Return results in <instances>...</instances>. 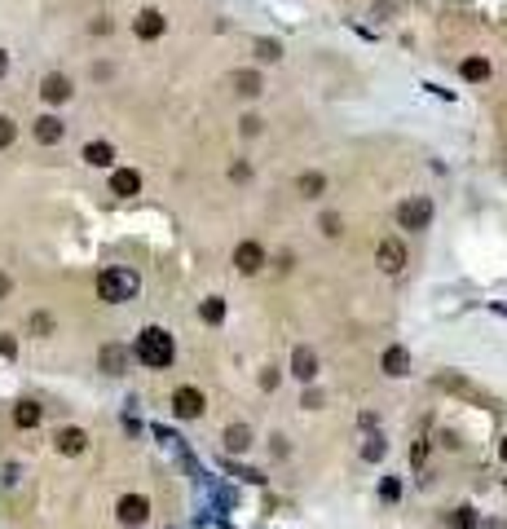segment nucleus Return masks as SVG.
Masks as SVG:
<instances>
[{"label":"nucleus","mask_w":507,"mask_h":529,"mask_svg":"<svg viewBox=\"0 0 507 529\" xmlns=\"http://www.w3.org/2000/svg\"><path fill=\"white\" fill-rule=\"evenodd\" d=\"M137 362H146L150 371H164V366H172V358H176V344H172V336L164 331V326H146V331L137 336Z\"/></svg>","instance_id":"f257e3e1"},{"label":"nucleus","mask_w":507,"mask_h":529,"mask_svg":"<svg viewBox=\"0 0 507 529\" xmlns=\"http://www.w3.org/2000/svg\"><path fill=\"white\" fill-rule=\"evenodd\" d=\"M137 273L133 269H101L97 273V296L106 300V305H124V300L137 296Z\"/></svg>","instance_id":"f03ea898"},{"label":"nucleus","mask_w":507,"mask_h":529,"mask_svg":"<svg viewBox=\"0 0 507 529\" xmlns=\"http://www.w3.org/2000/svg\"><path fill=\"white\" fill-rule=\"evenodd\" d=\"M397 225L401 230H428V225H433V203H428V198H406L397 208Z\"/></svg>","instance_id":"7ed1b4c3"},{"label":"nucleus","mask_w":507,"mask_h":529,"mask_svg":"<svg viewBox=\"0 0 507 529\" xmlns=\"http://www.w3.org/2000/svg\"><path fill=\"white\" fill-rule=\"evenodd\" d=\"M172 415H176V419H199V415H203V393L190 388V384L176 388V393H172Z\"/></svg>","instance_id":"20e7f679"},{"label":"nucleus","mask_w":507,"mask_h":529,"mask_svg":"<svg viewBox=\"0 0 507 529\" xmlns=\"http://www.w3.org/2000/svg\"><path fill=\"white\" fill-rule=\"evenodd\" d=\"M115 516H119L124 525H141V520L150 516V498H141V494H124V498L115 503Z\"/></svg>","instance_id":"39448f33"},{"label":"nucleus","mask_w":507,"mask_h":529,"mask_svg":"<svg viewBox=\"0 0 507 529\" xmlns=\"http://www.w3.org/2000/svg\"><path fill=\"white\" fill-rule=\"evenodd\" d=\"M291 375H296L300 384H313V380H318V353L300 344V348L291 353Z\"/></svg>","instance_id":"423d86ee"},{"label":"nucleus","mask_w":507,"mask_h":529,"mask_svg":"<svg viewBox=\"0 0 507 529\" xmlns=\"http://www.w3.org/2000/svg\"><path fill=\"white\" fill-rule=\"evenodd\" d=\"M234 265H239V273H261L265 269V247L261 243H239Z\"/></svg>","instance_id":"0eeeda50"},{"label":"nucleus","mask_w":507,"mask_h":529,"mask_svg":"<svg viewBox=\"0 0 507 529\" xmlns=\"http://www.w3.org/2000/svg\"><path fill=\"white\" fill-rule=\"evenodd\" d=\"M437 388H446V393H459V397H468V401H486V406H490V397L481 393L476 384H468L463 375H450V371H446V375H437Z\"/></svg>","instance_id":"6e6552de"},{"label":"nucleus","mask_w":507,"mask_h":529,"mask_svg":"<svg viewBox=\"0 0 507 529\" xmlns=\"http://www.w3.org/2000/svg\"><path fill=\"white\" fill-rule=\"evenodd\" d=\"M97 362H101L106 375H124V371H129V348H124V344H106L97 353Z\"/></svg>","instance_id":"1a4fd4ad"},{"label":"nucleus","mask_w":507,"mask_h":529,"mask_svg":"<svg viewBox=\"0 0 507 529\" xmlns=\"http://www.w3.org/2000/svg\"><path fill=\"white\" fill-rule=\"evenodd\" d=\"M133 27H137V36H141V40H159L168 22H164V14H159V9H141Z\"/></svg>","instance_id":"9d476101"},{"label":"nucleus","mask_w":507,"mask_h":529,"mask_svg":"<svg viewBox=\"0 0 507 529\" xmlns=\"http://www.w3.org/2000/svg\"><path fill=\"white\" fill-rule=\"evenodd\" d=\"M384 375H393V380H401V375H411V353H406L401 344H393V348H384Z\"/></svg>","instance_id":"9b49d317"},{"label":"nucleus","mask_w":507,"mask_h":529,"mask_svg":"<svg viewBox=\"0 0 507 529\" xmlns=\"http://www.w3.org/2000/svg\"><path fill=\"white\" fill-rule=\"evenodd\" d=\"M40 97H44V102H66V97H71V80H66V75H44V84H40Z\"/></svg>","instance_id":"f8f14e48"},{"label":"nucleus","mask_w":507,"mask_h":529,"mask_svg":"<svg viewBox=\"0 0 507 529\" xmlns=\"http://www.w3.org/2000/svg\"><path fill=\"white\" fill-rule=\"evenodd\" d=\"M58 450H62V455H84V450H89V433H84V428H62V433H58Z\"/></svg>","instance_id":"ddd939ff"},{"label":"nucleus","mask_w":507,"mask_h":529,"mask_svg":"<svg viewBox=\"0 0 507 529\" xmlns=\"http://www.w3.org/2000/svg\"><path fill=\"white\" fill-rule=\"evenodd\" d=\"M62 133H66V129H62V119H58V115H40V119H36V141H40V146L62 141Z\"/></svg>","instance_id":"4468645a"},{"label":"nucleus","mask_w":507,"mask_h":529,"mask_svg":"<svg viewBox=\"0 0 507 529\" xmlns=\"http://www.w3.org/2000/svg\"><path fill=\"white\" fill-rule=\"evenodd\" d=\"M84 163L89 168H111L115 163V146L111 141H89L84 146Z\"/></svg>","instance_id":"2eb2a0df"},{"label":"nucleus","mask_w":507,"mask_h":529,"mask_svg":"<svg viewBox=\"0 0 507 529\" xmlns=\"http://www.w3.org/2000/svg\"><path fill=\"white\" fill-rule=\"evenodd\" d=\"M379 265H384L388 273H397V269L406 265V247H401L397 238H384V243H379Z\"/></svg>","instance_id":"dca6fc26"},{"label":"nucleus","mask_w":507,"mask_h":529,"mask_svg":"<svg viewBox=\"0 0 507 529\" xmlns=\"http://www.w3.org/2000/svg\"><path fill=\"white\" fill-rule=\"evenodd\" d=\"M141 190V176L133 172V168H119L115 176H111V194H119V198H129V194H137Z\"/></svg>","instance_id":"f3484780"},{"label":"nucleus","mask_w":507,"mask_h":529,"mask_svg":"<svg viewBox=\"0 0 507 529\" xmlns=\"http://www.w3.org/2000/svg\"><path fill=\"white\" fill-rule=\"evenodd\" d=\"M247 445H251V428H247V423H230V428H225V450L243 455Z\"/></svg>","instance_id":"a211bd4d"},{"label":"nucleus","mask_w":507,"mask_h":529,"mask_svg":"<svg viewBox=\"0 0 507 529\" xmlns=\"http://www.w3.org/2000/svg\"><path fill=\"white\" fill-rule=\"evenodd\" d=\"M230 84H234V89H239L243 97H256V93L265 89V84H261V75H256V71H234V80H230Z\"/></svg>","instance_id":"6ab92c4d"},{"label":"nucleus","mask_w":507,"mask_h":529,"mask_svg":"<svg viewBox=\"0 0 507 529\" xmlns=\"http://www.w3.org/2000/svg\"><path fill=\"white\" fill-rule=\"evenodd\" d=\"M296 190H300L304 198H318V194L326 190V176H322V172H300V181H296Z\"/></svg>","instance_id":"aec40b11"},{"label":"nucleus","mask_w":507,"mask_h":529,"mask_svg":"<svg viewBox=\"0 0 507 529\" xmlns=\"http://www.w3.org/2000/svg\"><path fill=\"white\" fill-rule=\"evenodd\" d=\"M199 313H203V322H208V326H221V322H225V300H221V296H208Z\"/></svg>","instance_id":"412c9836"},{"label":"nucleus","mask_w":507,"mask_h":529,"mask_svg":"<svg viewBox=\"0 0 507 529\" xmlns=\"http://www.w3.org/2000/svg\"><path fill=\"white\" fill-rule=\"evenodd\" d=\"M14 423L18 428H36L40 423V406H36V401H18V406H14Z\"/></svg>","instance_id":"4be33fe9"},{"label":"nucleus","mask_w":507,"mask_h":529,"mask_svg":"<svg viewBox=\"0 0 507 529\" xmlns=\"http://www.w3.org/2000/svg\"><path fill=\"white\" fill-rule=\"evenodd\" d=\"M459 71H463V80H486V75H490V62H486V58H468Z\"/></svg>","instance_id":"5701e85b"},{"label":"nucleus","mask_w":507,"mask_h":529,"mask_svg":"<svg viewBox=\"0 0 507 529\" xmlns=\"http://www.w3.org/2000/svg\"><path fill=\"white\" fill-rule=\"evenodd\" d=\"M450 529H481V520H476L472 508H459V512L450 516Z\"/></svg>","instance_id":"b1692460"},{"label":"nucleus","mask_w":507,"mask_h":529,"mask_svg":"<svg viewBox=\"0 0 507 529\" xmlns=\"http://www.w3.org/2000/svg\"><path fill=\"white\" fill-rule=\"evenodd\" d=\"M384 455H388V445H384V437H371V441L362 445V459H371V463H375V459H384Z\"/></svg>","instance_id":"393cba45"},{"label":"nucleus","mask_w":507,"mask_h":529,"mask_svg":"<svg viewBox=\"0 0 507 529\" xmlns=\"http://www.w3.org/2000/svg\"><path fill=\"white\" fill-rule=\"evenodd\" d=\"M256 58L278 62V58H283V44H278V40H256Z\"/></svg>","instance_id":"a878e982"},{"label":"nucleus","mask_w":507,"mask_h":529,"mask_svg":"<svg viewBox=\"0 0 507 529\" xmlns=\"http://www.w3.org/2000/svg\"><path fill=\"white\" fill-rule=\"evenodd\" d=\"M379 498H384V503H397V498H401V481H397V476H384V485H379Z\"/></svg>","instance_id":"bb28decb"},{"label":"nucleus","mask_w":507,"mask_h":529,"mask_svg":"<svg viewBox=\"0 0 507 529\" xmlns=\"http://www.w3.org/2000/svg\"><path fill=\"white\" fill-rule=\"evenodd\" d=\"M14 137H18V124H14L9 115H0V150H5V146H9Z\"/></svg>","instance_id":"cd10ccee"},{"label":"nucleus","mask_w":507,"mask_h":529,"mask_svg":"<svg viewBox=\"0 0 507 529\" xmlns=\"http://www.w3.org/2000/svg\"><path fill=\"white\" fill-rule=\"evenodd\" d=\"M318 225H322V234H326V238H336V234L344 230V225H340V216H336V212H322V221H318Z\"/></svg>","instance_id":"c85d7f7f"},{"label":"nucleus","mask_w":507,"mask_h":529,"mask_svg":"<svg viewBox=\"0 0 507 529\" xmlns=\"http://www.w3.org/2000/svg\"><path fill=\"white\" fill-rule=\"evenodd\" d=\"M31 331L36 336H49V331H54V318H49V313H31Z\"/></svg>","instance_id":"c756f323"},{"label":"nucleus","mask_w":507,"mask_h":529,"mask_svg":"<svg viewBox=\"0 0 507 529\" xmlns=\"http://www.w3.org/2000/svg\"><path fill=\"white\" fill-rule=\"evenodd\" d=\"M243 133L256 137V133H261V115H247V119H243Z\"/></svg>","instance_id":"7c9ffc66"},{"label":"nucleus","mask_w":507,"mask_h":529,"mask_svg":"<svg viewBox=\"0 0 507 529\" xmlns=\"http://www.w3.org/2000/svg\"><path fill=\"white\" fill-rule=\"evenodd\" d=\"M18 353V344H14V336H0V358H14Z\"/></svg>","instance_id":"2f4dec72"},{"label":"nucleus","mask_w":507,"mask_h":529,"mask_svg":"<svg viewBox=\"0 0 507 529\" xmlns=\"http://www.w3.org/2000/svg\"><path fill=\"white\" fill-rule=\"evenodd\" d=\"M261 384H265V388H269V393H273V388H278V371H273V366H269V371H261Z\"/></svg>","instance_id":"473e14b6"},{"label":"nucleus","mask_w":507,"mask_h":529,"mask_svg":"<svg viewBox=\"0 0 507 529\" xmlns=\"http://www.w3.org/2000/svg\"><path fill=\"white\" fill-rule=\"evenodd\" d=\"M230 176H234V181H247L251 168H247V163H234V168H230Z\"/></svg>","instance_id":"72a5a7b5"},{"label":"nucleus","mask_w":507,"mask_h":529,"mask_svg":"<svg viewBox=\"0 0 507 529\" xmlns=\"http://www.w3.org/2000/svg\"><path fill=\"white\" fill-rule=\"evenodd\" d=\"M9 296V278H5V273H0V300H5Z\"/></svg>","instance_id":"f704fd0d"},{"label":"nucleus","mask_w":507,"mask_h":529,"mask_svg":"<svg viewBox=\"0 0 507 529\" xmlns=\"http://www.w3.org/2000/svg\"><path fill=\"white\" fill-rule=\"evenodd\" d=\"M9 71V54H5V49H0V75H5Z\"/></svg>","instance_id":"c9c22d12"},{"label":"nucleus","mask_w":507,"mask_h":529,"mask_svg":"<svg viewBox=\"0 0 507 529\" xmlns=\"http://www.w3.org/2000/svg\"><path fill=\"white\" fill-rule=\"evenodd\" d=\"M498 455H503V463H507V441H503V450H498Z\"/></svg>","instance_id":"e433bc0d"}]
</instances>
